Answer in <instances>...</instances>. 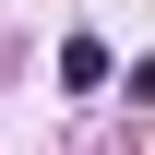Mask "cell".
Listing matches in <instances>:
<instances>
[{
  "mask_svg": "<svg viewBox=\"0 0 155 155\" xmlns=\"http://www.w3.org/2000/svg\"><path fill=\"white\" fill-rule=\"evenodd\" d=\"M60 84H72V96H96V84H107V48H96V36H72V48H60Z\"/></svg>",
  "mask_w": 155,
  "mask_h": 155,
  "instance_id": "1",
  "label": "cell"
},
{
  "mask_svg": "<svg viewBox=\"0 0 155 155\" xmlns=\"http://www.w3.org/2000/svg\"><path fill=\"white\" fill-rule=\"evenodd\" d=\"M131 96H143V107H155V60H131Z\"/></svg>",
  "mask_w": 155,
  "mask_h": 155,
  "instance_id": "2",
  "label": "cell"
}]
</instances>
